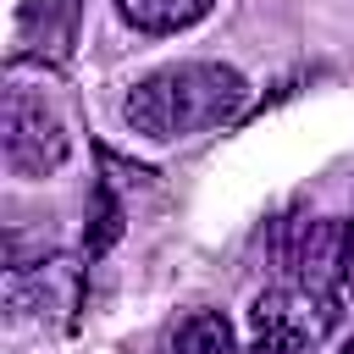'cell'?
Wrapping results in <instances>:
<instances>
[{"instance_id":"2","label":"cell","mask_w":354,"mask_h":354,"mask_svg":"<svg viewBox=\"0 0 354 354\" xmlns=\"http://www.w3.org/2000/svg\"><path fill=\"white\" fill-rule=\"evenodd\" d=\"M282 266H288V288L304 293L326 321H337L354 304V221L343 216L304 221L288 238Z\"/></svg>"},{"instance_id":"3","label":"cell","mask_w":354,"mask_h":354,"mask_svg":"<svg viewBox=\"0 0 354 354\" xmlns=\"http://www.w3.org/2000/svg\"><path fill=\"white\" fill-rule=\"evenodd\" d=\"M0 149H6V166L22 171V177H50L66 160V127H61V116L17 72H11L6 105H0Z\"/></svg>"},{"instance_id":"5","label":"cell","mask_w":354,"mask_h":354,"mask_svg":"<svg viewBox=\"0 0 354 354\" xmlns=\"http://www.w3.org/2000/svg\"><path fill=\"white\" fill-rule=\"evenodd\" d=\"M116 6L138 33H177V28H194L216 0H116Z\"/></svg>"},{"instance_id":"6","label":"cell","mask_w":354,"mask_h":354,"mask_svg":"<svg viewBox=\"0 0 354 354\" xmlns=\"http://www.w3.org/2000/svg\"><path fill=\"white\" fill-rule=\"evenodd\" d=\"M166 354H232V326H227V315H216V310L183 315V321L171 326V337H166Z\"/></svg>"},{"instance_id":"7","label":"cell","mask_w":354,"mask_h":354,"mask_svg":"<svg viewBox=\"0 0 354 354\" xmlns=\"http://www.w3.org/2000/svg\"><path fill=\"white\" fill-rule=\"evenodd\" d=\"M77 17H83V0H39V6H28L22 28H28V33L44 28V44H50V50H66L72 33H77Z\"/></svg>"},{"instance_id":"4","label":"cell","mask_w":354,"mask_h":354,"mask_svg":"<svg viewBox=\"0 0 354 354\" xmlns=\"http://www.w3.org/2000/svg\"><path fill=\"white\" fill-rule=\"evenodd\" d=\"M332 321L293 288H277L254 304V348L249 354H310V343Z\"/></svg>"},{"instance_id":"1","label":"cell","mask_w":354,"mask_h":354,"mask_svg":"<svg viewBox=\"0 0 354 354\" xmlns=\"http://www.w3.org/2000/svg\"><path fill=\"white\" fill-rule=\"evenodd\" d=\"M249 105V83L243 72L221 66V61H177L149 72L127 100L122 116L133 133L144 138H188V133H210L221 122H232Z\"/></svg>"},{"instance_id":"8","label":"cell","mask_w":354,"mask_h":354,"mask_svg":"<svg viewBox=\"0 0 354 354\" xmlns=\"http://www.w3.org/2000/svg\"><path fill=\"white\" fill-rule=\"evenodd\" d=\"M343 354H354V343H348V348H343Z\"/></svg>"}]
</instances>
